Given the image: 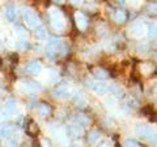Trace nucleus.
<instances>
[{
    "label": "nucleus",
    "instance_id": "obj_1",
    "mask_svg": "<svg viewBox=\"0 0 157 147\" xmlns=\"http://www.w3.org/2000/svg\"><path fill=\"white\" fill-rule=\"evenodd\" d=\"M48 18H50V23L52 29L55 31H63L66 29V18L62 11H59L58 8H51L48 12Z\"/></svg>",
    "mask_w": 157,
    "mask_h": 147
},
{
    "label": "nucleus",
    "instance_id": "obj_2",
    "mask_svg": "<svg viewBox=\"0 0 157 147\" xmlns=\"http://www.w3.org/2000/svg\"><path fill=\"white\" fill-rule=\"evenodd\" d=\"M135 131H136V134L139 135V137L147 139L148 142H151V143H153V145L157 143V134L151 128H148V126L137 125L136 128H135Z\"/></svg>",
    "mask_w": 157,
    "mask_h": 147
},
{
    "label": "nucleus",
    "instance_id": "obj_3",
    "mask_svg": "<svg viewBox=\"0 0 157 147\" xmlns=\"http://www.w3.org/2000/svg\"><path fill=\"white\" fill-rule=\"evenodd\" d=\"M18 89L24 92H37L42 90V86H41V83L36 81L22 80L18 82Z\"/></svg>",
    "mask_w": 157,
    "mask_h": 147
},
{
    "label": "nucleus",
    "instance_id": "obj_4",
    "mask_svg": "<svg viewBox=\"0 0 157 147\" xmlns=\"http://www.w3.org/2000/svg\"><path fill=\"white\" fill-rule=\"evenodd\" d=\"M22 17H24V20H25V22L28 23V26H30L33 29L41 26V20H39V17L33 11H30V9H24Z\"/></svg>",
    "mask_w": 157,
    "mask_h": 147
},
{
    "label": "nucleus",
    "instance_id": "obj_5",
    "mask_svg": "<svg viewBox=\"0 0 157 147\" xmlns=\"http://www.w3.org/2000/svg\"><path fill=\"white\" fill-rule=\"evenodd\" d=\"M64 51L63 48V43L60 41H56V39H50L46 46V52L48 56H54V55H58Z\"/></svg>",
    "mask_w": 157,
    "mask_h": 147
},
{
    "label": "nucleus",
    "instance_id": "obj_6",
    "mask_svg": "<svg viewBox=\"0 0 157 147\" xmlns=\"http://www.w3.org/2000/svg\"><path fill=\"white\" fill-rule=\"evenodd\" d=\"M86 86L90 87V89L98 95H104L107 92V86L102 82H94L92 80H86Z\"/></svg>",
    "mask_w": 157,
    "mask_h": 147
},
{
    "label": "nucleus",
    "instance_id": "obj_7",
    "mask_svg": "<svg viewBox=\"0 0 157 147\" xmlns=\"http://www.w3.org/2000/svg\"><path fill=\"white\" fill-rule=\"evenodd\" d=\"M70 94H71V91L66 85L56 86L55 89L52 90V95L55 98H59V99H66V98L70 96Z\"/></svg>",
    "mask_w": 157,
    "mask_h": 147
},
{
    "label": "nucleus",
    "instance_id": "obj_8",
    "mask_svg": "<svg viewBox=\"0 0 157 147\" xmlns=\"http://www.w3.org/2000/svg\"><path fill=\"white\" fill-rule=\"evenodd\" d=\"M75 22H76V26L78 27V30H81V31H84L88 26V18L85 14L81 12L75 13Z\"/></svg>",
    "mask_w": 157,
    "mask_h": 147
},
{
    "label": "nucleus",
    "instance_id": "obj_9",
    "mask_svg": "<svg viewBox=\"0 0 157 147\" xmlns=\"http://www.w3.org/2000/svg\"><path fill=\"white\" fill-rule=\"evenodd\" d=\"M25 70L28 73H30V74H38V73L42 70V65H41V63L39 61L32 60L25 65Z\"/></svg>",
    "mask_w": 157,
    "mask_h": 147
},
{
    "label": "nucleus",
    "instance_id": "obj_10",
    "mask_svg": "<svg viewBox=\"0 0 157 147\" xmlns=\"http://www.w3.org/2000/svg\"><path fill=\"white\" fill-rule=\"evenodd\" d=\"M14 109H16V102L13 99H8L2 111V117H9V115H12L14 112Z\"/></svg>",
    "mask_w": 157,
    "mask_h": 147
},
{
    "label": "nucleus",
    "instance_id": "obj_11",
    "mask_svg": "<svg viewBox=\"0 0 157 147\" xmlns=\"http://www.w3.org/2000/svg\"><path fill=\"white\" fill-rule=\"evenodd\" d=\"M130 31L134 37H141V35H144V33H145V26L141 22H135L131 25Z\"/></svg>",
    "mask_w": 157,
    "mask_h": 147
},
{
    "label": "nucleus",
    "instance_id": "obj_12",
    "mask_svg": "<svg viewBox=\"0 0 157 147\" xmlns=\"http://www.w3.org/2000/svg\"><path fill=\"white\" fill-rule=\"evenodd\" d=\"M13 131H14V129L12 128L11 125H4V126H2V128H0V138H2V139L8 138L9 135L13 134Z\"/></svg>",
    "mask_w": 157,
    "mask_h": 147
},
{
    "label": "nucleus",
    "instance_id": "obj_13",
    "mask_svg": "<svg viewBox=\"0 0 157 147\" xmlns=\"http://www.w3.org/2000/svg\"><path fill=\"white\" fill-rule=\"evenodd\" d=\"M18 146V137L9 135L8 138L4 139V147H17Z\"/></svg>",
    "mask_w": 157,
    "mask_h": 147
},
{
    "label": "nucleus",
    "instance_id": "obj_14",
    "mask_svg": "<svg viewBox=\"0 0 157 147\" xmlns=\"http://www.w3.org/2000/svg\"><path fill=\"white\" fill-rule=\"evenodd\" d=\"M37 112L41 116H48L50 112H51V108H50L48 104H46V103H41V104L37 107Z\"/></svg>",
    "mask_w": 157,
    "mask_h": 147
},
{
    "label": "nucleus",
    "instance_id": "obj_15",
    "mask_svg": "<svg viewBox=\"0 0 157 147\" xmlns=\"http://www.w3.org/2000/svg\"><path fill=\"white\" fill-rule=\"evenodd\" d=\"M101 138V134H100V131H97V130H93L89 133V135H88V143L89 145H96L98 141H100Z\"/></svg>",
    "mask_w": 157,
    "mask_h": 147
},
{
    "label": "nucleus",
    "instance_id": "obj_16",
    "mask_svg": "<svg viewBox=\"0 0 157 147\" xmlns=\"http://www.w3.org/2000/svg\"><path fill=\"white\" fill-rule=\"evenodd\" d=\"M6 17H7L11 22L16 20V9H14L13 5H8V7L6 8Z\"/></svg>",
    "mask_w": 157,
    "mask_h": 147
},
{
    "label": "nucleus",
    "instance_id": "obj_17",
    "mask_svg": "<svg viewBox=\"0 0 157 147\" xmlns=\"http://www.w3.org/2000/svg\"><path fill=\"white\" fill-rule=\"evenodd\" d=\"M47 34H46V30L43 26H38L36 27V38L39 39V41H43V39H46Z\"/></svg>",
    "mask_w": 157,
    "mask_h": 147
},
{
    "label": "nucleus",
    "instance_id": "obj_18",
    "mask_svg": "<svg viewBox=\"0 0 157 147\" xmlns=\"http://www.w3.org/2000/svg\"><path fill=\"white\" fill-rule=\"evenodd\" d=\"M113 18H114L115 22H124L126 21V13L123 11H121V9H119V11H115Z\"/></svg>",
    "mask_w": 157,
    "mask_h": 147
},
{
    "label": "nucleus",
    "instance_id": "obj_19",
    "mask_svg": "<svg viewBox=\"0 0 157 147\" xmlns=\"http://www.w3.org/2000/svg\"><path fill=\"white\" fill-rule=\"evenodd\" d=\"M147 33H148V35L151 38H156L157 37V23L152 22L151 25L148 26V30H147Z\"/></svg>",
    "mask_w": 157,
    "mask_h": 147
},
{
    "label": "nucleus",
    "instance_id": "obj_20",
    "mask_svg": "<svg viewBox=\"0 0 157 147\" xmlns=\"http://www.w3.org/2000/svg\"><path fill=\"white\" fill-rule=\"evenodd\" d=\"M75 124L80 125V126H85L88 124V119L84 115H76L75 116Z\"/></svg>",
    "mask_w": 157,
    "mask_h": 147
},
{
    "label": "nucleus",
    "instance_id": "obj_21",
    "mask_svg": "<svg viewBox=\"0 0 157 147\" xmlns=\"http://www.w3.org/2000/svg\"><path fill=\"white\" fill-rule=\"evenodd\" d=\"M93 74H94L97 78H101V80L107 78V73L104 69H101V68H96V69H93Z\"/></svg>",
    "mask_w": 157,
    "mask_h": 147
},
{
    "label": "nucleus",
    "instance_id": "obj_22",
    "mask_svg": "<svg viewBox=\"0 0 157 147\" xmlns=\"http://www.w3.org/2000/svg\"><path fill=\"white\" fill-rule=\"evenodd\" d=\"M48 73H50V74H48V81H50V82H55L58 80V73L55 70H52V69L48 70Z\"/></svg>",
    "mask_w": 157,
    "mask_h": 147
},
{
    "label": "nucleus",
    "instance_id": "obj_23",
    "mask_svg": "<svg viewBox=\"0 0 157 147\" xmlns=\"http://www.w3.org/2000/svg\"><path fill=\"white\" fill-rule=\"evenodd\" d=\"M124 147H137V143L134 139H126L124 141Z\"/></svg>",
    "mask_w": 157,
    "mask_h": 147
},
{
    "label": "nucleus",
    "instance_id": "obj_24",
    "mask_svg": "<svg viewBox=\"0 0 157 147\" xmlns=\"http://www.w3.org/2000/svg\"><path fill=\"white\" fill-rule=\"evenodd\" d=\"M17 35H18L20 38H24V37H25V31H24V29H22L21 26H17Z\"/></svg>",
    "mask_w": 157,
    "mask_h": 147
},
{
    "label": "nucleus",
    "instance_id": "obj_25",
    "mask_svg": "<svg viewBox=\"0 0 157 147\" xmlns=\"http://www.w3.org/2000/svg\"><path fill=\"white\" fill-rule=\"evenodd\" d=\"M141 70L148 74V73H149V65L147 64V63H145V64H143V65H141Z\"/></svg>",
    "mask_w": 157,
    "mask_h": 147
},
{
    "label": "nucleus",
    "instance_id": "obj_26",
    "mask_svg": "<svg viewBox=\"0 0 157 147\" xmlns=\"http://www.w3.org/2000/svg\"><path fill=\"white\" fill-rule=\"evenodd\" d=\"M41 145H42V147H51L50 146V142H48L47 139H45V138L41 139Z\"/></svg>",
    "mask_w": 157,
    "mask_h": 147
},
{
    "label": "nucleus",
    "instance_id": "obj_27",
    "mask_svg": "<svg viewBox=\"0 0 157 147\" xmlns=\"http://www.w3.org/2000/svg\"><path fill=\"white\" fill-rule=\"evenodd\" d=\"M137 50H139V51H147V50H148V46H147V45L139 46V47H137Z\"/></svg>",
    "mask_w": 157,
    "mask_h": 147
},
{
    "label": "nucleus",
    "instance_id": "obj_28",
    "mask_svg": "<svg viewBox=\"0 0 157 147\" xmlns=\"http://www.w3.org/2000/svg\"><path fill=\"white\" fill-rule=\"evenodd\" d=\"M117 3H118V4H122V5H124V4H126V0H117Z\"/></svg>",
    "mask_w": 157,
    "mask_h": 147
},
{
    "label": "nucleus",
    "instance_id": "obj_29",
    "mask_svg": "<svg viewBox=\"0 0 157 147\" xmlns=\"http://www.w3.org/2000/svg\"><path fill=\"white\" fill-rule=\"evenodd\" d=\"M101 147H110V143H109V142H106V143H104Z\"/></svg>",
    "mask_w": 157,
    "mask_h": 147
},
{
    "label": "nucleus",
    "instance_id": "obj_30",
    "mask_svg": "<svg viewBox=\"0 0 157 147\" xmlns=\"http://www.w3.org/2000/svg\"><path fill=\"white\" fill-rule=\"evenodd\" d=\"M68 147H77V146H68Z\"/></svg>",
    "mask_w": 157,
    "mask_h": 147
}]
</instances>
